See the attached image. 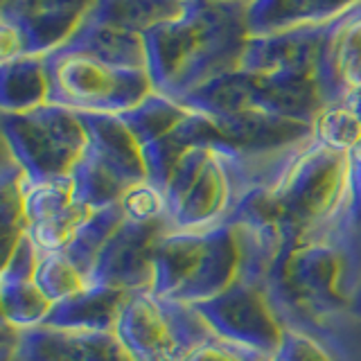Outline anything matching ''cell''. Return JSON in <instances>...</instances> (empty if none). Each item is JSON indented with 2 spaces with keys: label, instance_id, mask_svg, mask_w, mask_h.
Returning a JSON list of instances; mask_svg holds the SVG:
<instances>
[{
  "label": "cell",
  "instance_id": "obj_5",
  "mask_svg": "<svg viewBox=\"0 0 361 361\" xmlns=\"http://www.w3.org/2000/svg\"><path fill=\"white\" fill-rule=\"evenodd\" d=\"M316 82L325 106L341 104L361 88V0L325 23Z\"/></svg>",
  "mask_w": 361,
  "mask_h": 361
},
{
  "label": "cell",
  "instance_id": "obj_7",
  "mask_svg": "<svg viewBox=\"0 0 361 361\" xmlns=\"http://www.w3.org/2000/svg\"><path fill=\"white\" fill-rule=\"evenodd\" d=\"M188 0H95L84 23L145 37L183 14Z\"/></svg>",
  "mask_w": 361,
  "mask_h": 361
},
{
  "label": "cell",
  "instance_id": "obj_9",
  "mask_svg": "<svg viewBox=\"0 0 361 361\" xmlns=\"http://www.w3.org/2000/svg\"><path fill=\"white\" fill-rule=\"evenodd\" d=\"M0 86H3V113H23L48 104L50 84L43 56L27 54L0 63Z\"/></svg>",
  "mask_w": 361,
  "mask_h": 361
},
{
  "label": "cell",
  "instance_id": "obj_4",
  "mask_svg": "<svg viewBox=\"0 0 361 361\" xmlns=\"http://www.w3.org/2000/svg\"><path fill=\"white\" fill-rule=\"evenodd\" d=\"M95 0H0V20L14 25L23 52L45 56L73 37Z\"/></svg>",
  "mask_w": 361,
  "mask_h": 361
},
{
  "label": "cell",
  "instance_id": "obj_3",
  "mask_svg": "<svg viewBox=\"0 0 361 361\" xmlns=\"http://www.w3.org/2000/svg\"><path fill=\"white\" fill-rule=\"evenodd\" d=\"M5 138L34 172L79 165L88 147L86 127L71 109L43 104L23 113H3Z\"/></svg>",
  "mask_w": 361,
  "mask_h": 361
},
{
  "label": "cell",
  "instance_id": "obj_10",
  "mask_svg": "<svg viewBox=\"0 0 361 361\" xmlns=\"http://www.w3.org/2000/svg\"><path fill=\"white\" fill-rule=\"evenodd\" d=\"M63 45L68 48H79L88 50L97 56L118 63V66H129V68H147V48H145V37L129 32H118L109 30L102 25H88L82 23L71 39ZM149 71V68H147Z\"/></svg>",
  "mask_w": 361,
  "mask_h": 361
},
{
  "label": "cell",
  "instance_id": "obj_12",
  "mask_svg": "<svg viewBox=\"0 0 361 361\" xmlns=\"http://www.w3.org/2000/svg\"><path fill=\"white\" fill-rule=\"evenodd\" d=\"M124 208H127L129 214L135 219L149 217V214L158 210V195L152 188H135L124 197Z\"/></svg>",
  "mask_w": 361,
  "mask_h": 361
},
{
  "label": "cell",
  "instance_id": "obj_6",
  "mask_svg": "<svg viewBox=\"0 0 361 361\" xmlns=\"http://www.w3.org/2000/svg\"><path fill=\"white\" fill-rule=\"evenodd\" d=\"M325 25H307L274 37H251L242 71L267 75H314Z\"/></svg>",
  "mask_w": 361,
  "mask_h": 361
},
{
  "label": "cell",
  "instance_id": "obj_8",
  "mask_svg": "<svg viewBox=\"0 0 361 361\" xmlns=\"http://www.w3.org/2000/svg\"><path fill=\"white\" fill-rule=\"evenodd\" d=\"M336 16L332 0H253L246 20L251 37H274L307 25H325Z\"/></svg>",
  "mask_w": 361,
  "mask_h": 361
},
{
  "label": "cell",
  "instance_id": "obj_1",
  "mask_svg": "<svg viewBox=\"0 0 361 361\" xmlns=\"http://www.w3.org/2000/svg\"><path fill=\"white\" fill-rule=\"evenodd\" d=\"M248 5L188 0L183 14L147 32V68L156 93L180 104L201 86L240 71L251 39Z\"/></svg>",
  "mask_w": 361,
  "mask_h": 361
},
{
  "label": "cell",
  "instance_id": "obj_13",
  "mask_svg": "<svg viewBox=\"0 0 361 361\" xmlns=\"http://www.w3.org/2000/svg\"><path fill=\"white\" fill-rule=\"evenodd\" d=\"M224 3H253V0H224Z\"/></svg>",
  "mask_w": 361,
  "mask_h": 361
},
{
  "label": "cell",
  "instance_id": "obj_2",
  "mask_svg": "<svg viewBox=\"0 0 361 361\" xmlns=\"http://www.w3.org/2000/svg\"><path fill=\"white\" fill-rule=\"evenodd\" d=\"M48 73V104L75 113L120 116L133 111L154 90L147 68L118 66L88 50L61 48L43 56Z\"/></svg>",
  "mask_w": 361,
  "mask_h": 361
},
{
  "label": "cell",
  "instance_id": "obj_11",
  "mask_svg": "<svg viewBox=\"0 0 361 361\" xmlns=\"http://www.w3.org/2000/svg\"><path fill=\"white\" fill-rule=\"evenodd\" d=\"M312 138L338 154H350L361 142V118L348 104H327L314 120Z\"/></svg>",
  "mask_w": 361,
  "mask_h": 361
}]
</instances>
